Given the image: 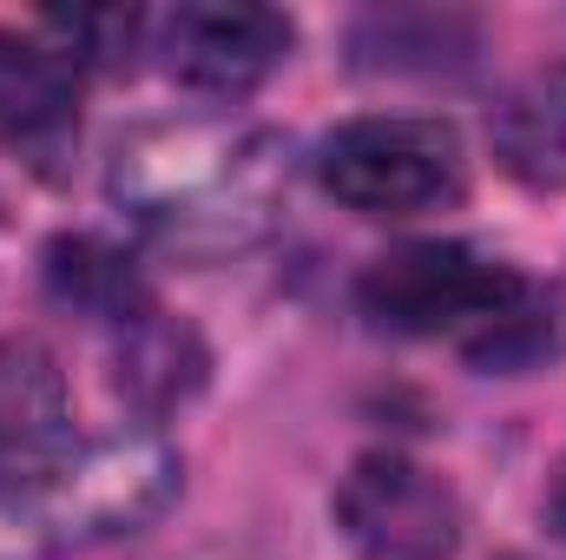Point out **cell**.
I'll return each instance as SVG.
<instances>
[{
    "label": "cell",
    "instance_id": "1",
    "mask_svg": "<svg viewBox=\"0 0 566 560\" xmlns=\"http://www.w3.org/2000/svg\"><path fill=\"white\" fill-rule=\"evenodd\" d=\"M106 191L158 251L224 265L277 231L290 145L251 120H158L119 139Z\"/></svg>",
    "mask_w": 566,
    "mask_h": 560
},
{
    "label": "cell",
    "instance_id": "2",
    "mask_svg": "<svg viewBox=\"0 0 566 560\" xmlns=\"http://www.w3.org/2000/svg\"><path fill=\"white\" fill-rule=\"evenodd\" d=\"M178 448L158 435H99L0 481V560H60L139 535L178 495Z\"/></svg>",
    "mask_w": 566,
    "mask_h": 560
},
{
    "label": "cell",
    "instance_id": "3",
    "mask_svg": "<svg viewBox=\"0 0 566 560\" xmlns=\"http://www.w3.org/2000/svg\"><path fill=\"white\" fill-rule=\"evenodd\" d=\"M521 297H527V278L514 265L481 258L474 245H448V238L396 245L356 278L363 317L382 323V330H402V336L468 330V343H474L507 310H521Z\"/></svg>",
    "mask_w": 566,
    "mask_h": 560
},
{
    "label": "cell",
    "instance_id": "4",
    "mask_svg": "<svg viewBox=\"0 0 566 560\" xmlns=\"http://www.w3.org/2000/svg\"><path fill=\"white\" fill-rule=\"evenodd\" d=\"M323 185L363 218H416L468 191V158L441 120H349L323 139Z\"/></svg>",
    "mask_w": 566,
    "mask_h": 560
},
{
    "label": "cell",
    "instance_id": "5",
    "mask_svg": "<svg viewBox=\"0 0 566 560\" xmlns=\"http://www.w3.org/2000/svg\"><path fill=\"white\" fill-rule=\"evenodd\" d=\"M336 528L363 560H454L461 501L434 468L396 455V448H376L343 475Z\"/></svg>",
    "mask_w": 566,
    "mask_h": 560
},
{
    "label": "cell",
    "instance_id": "6",
    "mask_svg": "<svg viewBox=\"0 0 566 560\" xmlns=\"http://www.w3.org/2000/svg\"><path fill=\"white\" fill-rule=\"evenodd\" d=\"M296 27L277 7H244V0H185L158 20V60L178 86L238 100L251 93L271 66H283Z\"/></svg>",
    "mask_w": 566,
    "mask_h": 560
},
{
    "label": "cell",
    "instance_id": "7",
    "mask_svg": "<svg viewBox=\"0 0 566 560\" xmlns=\"http://www.w3.org/2000/svg\"><path fill=\"white\" fill-rule=\"evenodd\" d=\"M80 113V53L0 27V139L46 145Z\"/></svg>",
    "mask_w": 566,
    "mask_h": 560
},
{
    "label": "cell",
    "instance_id": "8",
    "mask_svg": "<svg viewBox=\"0 0 566 560\" xmlns=\"http://www.w3.org/2000/svg\"><path fill=\"white\" fill-rule=\"evenodd\" d=\"M205 383V343L191 336V323L165 317V310H145L133 323H119V350H113V390L145 409V416H165L178 409L185 396H198Z\"/></svg>",
    "mask_w": 566,
    "mask_h": 560
},
{
    "label": "cell",
    "instance_id": "9",
    "mask_svg": "<svg viewBox=\"0 0 566 560\" xmlns=\"http://www.w3.org/2000/svg\"><path fill=\"white\" fill-rule=\"evenodd\" d=\"M66 428V370L33 336H0V468L53 448Z\"/></svg>",
    "mask_w": 566,
    "mask_h": 560
},
{
    "label": "cell",
    "instance_id": "10",
    "mask_svg": "<svg viewBox=\"0 0 566 560\" xmlns=\"http://www.w3.org/2000/svg\"><path fill=\"white\" fill-rule=\"evenodd\" d=\"M494 133V152L514 178L527 185H547L560 191L566 185V66H541L527 73L488 120Z\"/></svg>",
    "mask_w": 566,
    "mask_h": 560
},
{
    "label": "cell",
    "instance_id": "11",
    "mask_svg": "<svg viewBox=\"0 0 566 560\" xmlns=\"http://www.w3.org/2000/svg\"><path fill=\"white\" fill-rule=\"evenodd\" d=\"M46 290L66 310L99 317V323H133V317L151 310L139 265L106 238H53L46 245Z\"/></svg>",
    "mask_w": 566,
    "mask_h": 560
},
{
    "label": "cell",
    "instance_id": "12",
    "mask_svg": "<svg viewBox=\"0 0 566 560\" xmlns=\"http://www.w3.org/2000/svg\"><path fill=\"white\" fill-rule=\"evenodd\" d=\"M468 53H474V20L461 13L376 7L356 20V66L376 73H441V66H468Z\"/></svg>",
    "mask_w": 566,
    "mask_h": 560
},
{
    "label": "cell",
    "instance_id": "13",
    "mask_svg": "<svg viewBox=\"0 0 566 560\" xmlns=\"http://www.w3.org/2000/svg\"><path fill=\"white\" fill-rule=\"evenodd\" d=\"M547 521H554V535L566 541V462L554 468V481H547Z\"/></svg>",
    "mask_w": 566,
    "mask_h": 560
},
{
    "label": "cell",
    "instance_id": "14",
    "mask_svg": "<svg viewBox=\"0 0 566 560\" xmlns=\"http://www.w3.org/2000/svg\"><path fill=\"white\" fill-rule=\"evenodd\" d=\"M507 560H521V554H507Z\"/></svg>",
    "mask_w": 566,
    "mask_h": 560
}]
</instances>
